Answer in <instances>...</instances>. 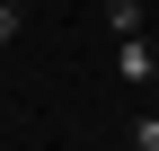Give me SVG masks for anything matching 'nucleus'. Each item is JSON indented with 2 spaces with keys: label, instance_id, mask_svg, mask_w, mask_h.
I'll return each mask as SVG.
<instances>
[{
  "label": "nucleus",
  "instance_id": "nucleus-2",
  "mask_svg": "<svg viewBox=\"0 0 159 151\" xmlns=\"http://www.w3.org/2000/svg\"><path fill=\"white\" fill-rule=\"evenodd\" d=\"M106 36H142V0H106Z\"/></svg>",
  "mask_w": 159,
  "mask_h": 151
},
{
  "label": "nucleus",
  "instance_id": "nucleus-1",
  "mask_svg": "<svg viewBox=\"0 0 159 151\" xmlns=\"http://www.w3.org/2000/svg\"><path fill=\"white\" fill-rule=\"evenodd\" d=\"M115 80H124V89H150L159 80V45H150V36H115Z\"/></svg>",
  "mask_w": 159,
  "mask_h": 151
},
{
  "label": "nucleus",
  "instance_id": "nucleus-3",
  "mask_svg": "<svg viewBox=\"0 0 159 151\" xmlns=\"http://www.w3.org/2000/svg\"><path fill=\"white\" fill-rule=\"evenodd\" d=\"M124 134H133V151H159V116H133Z\"/></svg>",
  "mask_w": 159,
  "mask_h": 151
},
{
  "label": "nucleus",
  "instance_id": "nucleus-5",
  "mask_svg": "<svg viewBox=\"0 0 159 151\" xmlns=\"http://www.w3.org/2000/svg\"><path fill=\"white\" fill-rule=\"evenodd\" d=\"M9 9H27V0H9Z\"/></svg>",
  "mask_w": 159,
  "mask_h": 151
},
{
  "label": "nucleus",
  "instance_id": "nucleus-4",
  "mask_svg": "<svg viewBox=\"0 0 159 151\" xmlns=\"http://www.w3.org/2000/svg\"><path fill=\"white\" fill-rule=\"evenodd\" d=\"M18 18H27V9H9V0H0V45H9V36H18Z\"/></svg>",
  "mask_w": 159,
  "mask_h": 151
}]
</instances>
